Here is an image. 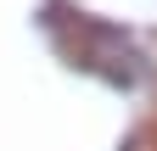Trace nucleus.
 <instances>
[{"label":"nucleus","instance_id":"f257e3e1","mask_svg":"<svg viewBox=\"0 0 157 151\" xmlns=\"http://www.w3.org/2000/svg\"><path fill=\"white\" fill-rule=\"evenodd\" d=\"M73 62L84 67V73L112 79V84H135L146 73L140 45H135L118 23H101V17H84V11L73 17Z\"/></svg>","mask_w":157,"mask_h":151}]
</instances>
